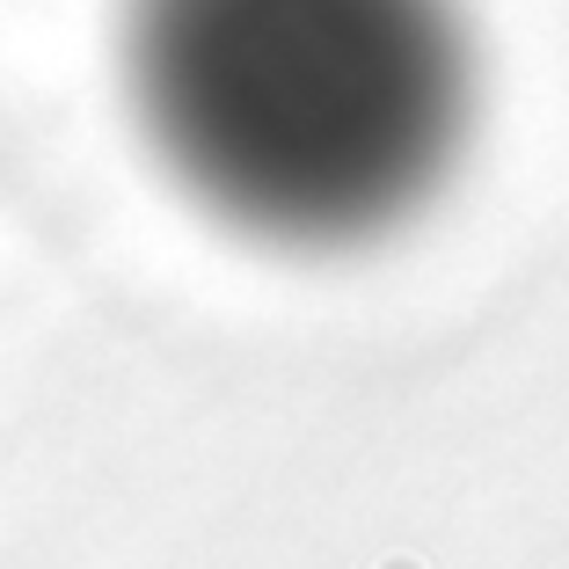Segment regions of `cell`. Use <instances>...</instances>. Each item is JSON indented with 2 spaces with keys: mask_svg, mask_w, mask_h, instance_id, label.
<instances>
[{
  "mask_svg": "<svg viewBox=\"0 0 569 569\" xmlns=\"http://www.w3.org/2000/svg\"><path fill=\"white\" fill-rule=\"evenodd\" d=\"M124 88L168 176L227 227L343 249L452 168L468 30L452 0H132Z\"/></svg>",
  "mask_w": 569,
  "mask_h": 569,
  "instance_id": "1",
  "label": "cell"
}]
</instances>
